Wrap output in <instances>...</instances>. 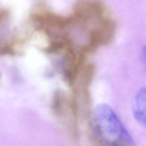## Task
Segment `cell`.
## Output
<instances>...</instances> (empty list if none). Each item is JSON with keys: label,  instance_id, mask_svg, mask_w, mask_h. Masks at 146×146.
<instances>
[{"label": "cell", "instance_id": "obj_1", "mask_svg": "<svg viewBox=\"0 0 146 146\" xmlns=\"http://www.w3.org/2000/svg\"><path fill=\"white\" fill-rule=\"evenodd\" d=\"M90 130L97 146H137L120 117L107 104H100L92 111Z\"/></svg>", "mask_w": 146, "mask_h": 146}, {"label": "cell", "instance_id": "obj_2", "mask_svg": "<svg viewBox=\"0 0 146 146\" xmlns=\"http://www.w3.org/2000/svg\"><path fill=\"white\" fill-rule=\"evenodd\" d=\"M132 111L135 119L146 128V87L137 91L132 103Z\"/></svg>", "mask_w": 146, "mask_h": 146}, {"label": "cell", "instance_id": "obj_3", "mask_svg": "<svg viewBox=\"0 0 146 146\" xmlns=\"http://www.w3.org/2000/svg\"><path fill=\"white\" fill-rule=\"evenodd\" d=\"M141 58L142 62H143V65H144L145 68L146 69V46H143V49L141 51Z\"/></svg>", "mask_w": 146, "mask_h": 146}]
</instances>
